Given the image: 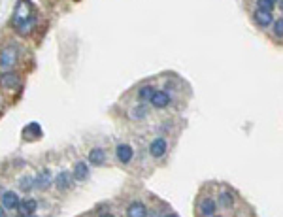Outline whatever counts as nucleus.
<instances>
[{
  "instance_id": "obj_1",
  "label": "nucleus",
  "mask_w": 283,
  "mask_h": 217,
  "mask_svg": "<svg viewBox=\"0 0 283 217\" xmlns=\"http://www.w3.org/2000/svg\"><path fill=\"white\" fill-rule=\"evenodd\" d=\"M12 25L21 34H30L36 25V10L30 0H19L12 14Z\"/></svg>"
},
{
  "instance_id": "obj_2",
  "label": "nucleus",
  "mask_w": 283,
  "mask_h": 217,
  "mask_svg": "<svg viewBox=\"0 0 283 217\" xmlns=\"http://www.w3.org/2000/svg\"><path fill=\"white\" fill-rule=\"evenodd\" d=\"M17 60H19V47L15 43L4 45L0 49V70L12 72V68L17 66Z\"/></svg>"
},
{
  "instance_id": "obj_3",
  "label": "nucleus",
  "mask_w": 283,
  "mask_h": 217,
  "mask_svg": "<svg viewBox=\"0 0 283 217\" xmlns=\"http://www.w3.org/2000/svg\"><path fill=\"white\" fill-rule=\"evenodd\" d=\"M15 210H17L19 217L34 216V212L38 210V202H36L34 198H23V200H19V204H17Z\"/></svg>"
},
{
  "instance_id": "obj_4",
  "label": "nucleus",
  "mask_w": 283,
  "mask_h": 217,
  "mask_svg": "<svg viewBox=\"0 0 283 217\" xmlns=\"http://www.w3.org/2000/svg\"><path fill=\"white\" fill-rule=\"evenodd\" d=\"M51 181H53V174H51L49 168H40V170L36 172V176H34V185L38 189H42V191L49 187Z\"/></svg>"
},
{
  "instance_id": "obj_5",
  "label": "nucleus",
  "mask_w": 283,
  "mask_h": 217,
  "mask_svg": "<svg viewBox=\"0 0 283 217\" xmlns=\"http://www.w3.org/2000/svg\"><path fill=\"white\" fill-rule=\"evenodd\" d=\"M166 149H168V144H166V140L164 138H155L151 144H149V153H151V157H155V159H161V157H164L166 155Z\"/></svg>"
},
{
  "instance_id": "obj_6",
  "label": "nucleus",
  "mask_w": 283,
  "mask_h": 217,
  "mask_svg": "<svg viewBox=\"0 0 283 217\" xmlns=\"http://www.w3.org/2000/svg\"><path fill=\"white\" fill-rule=\"evenodd\" d=\"M115 155H117V160H119V162L128 164V162L132 160V157H134V151H132L130 144H119L115 147Z\"/></svg>"
},
{
  "instance_id": "obj_7",
  "label": "nucleus",
  "mask_w": 283,
  "mask_h": 217,
  "mask_svg": "<svg viewBox=\"0 0 283 217\" xmlns=\"http://www.w3.org/2000/svg\"><path fill=\"white\" fill-rule=\"evenodd\" d=\"M21 83V78L15 72H2L0 74V85L4 89H17Z\"/></svg>"
},
{
  "instance_id": "obj_8",
  "label": "nucleus",
  "mask_w": 283,
  "mask_h": 217,
  "mask_svg": "<svg viewBox=\"0 0 283 217\" xmlns=\"http://www.w3.org/2000/svg\"><path fill=\"white\" fill-rule=\"evenodd\" d=\"M149 102L155 106L157 110H162V108H166L170 104V95L166 91H153V95H151V99Z\"/></svg>"
},
{
  "instance_id": "obj_9",
  "label": "nucleus",
  "mask_w": 283,
  "mask_h": 217,
  "mask_svg": "<svg viewBox=\"0 0 283 217\" xmlns=\"http://www.w3.org/2000/svg\"><path fill=\"white\" fill-rule=\"evenodd\" d=\"M215 210H217V202L213 200L212 197H204L200 200V216L213 217L215 216Z\"/></svg>"
},
{
  "instance_id": "obj_10",
  "label": "nucleus",
  "mask_w": 283,
  "mask_h": 217,
  "mask_svg": "<svg viewBox=\"0 0 283 217\" xmlns=\"http://www.w3.org/2000/svg\"><path fill=\"white\" fill-rule=\"evenodd\" d=\"M72 174L70 172H66V170H62V172H59L57 174V178H55V185L59 191H68V189L72 187Z\"/></svg>"
},
{
  "instance_id": "obj_11",
  "label": "nucleus",
  "mask_w": 283,
  "mask_h": 217,
  "mask_svg": "<svg viewBox=\"0 0 283 217\" xmlns=\"http://www.w3.org/2000/svg\"><path fill=\"white\" fill-rule=\"evenodd\" d=\"M17 204H19L17 193H14V191H6V193L2 195V208H4V210H15Z\"/></svg>"
},
{
  "instance_id": "obj_12",
  "label": "nucleus",
  "mask_w": 283,
  "mask_h": 217,
  "mask_svg": "<svg viewBox=\"0 0 283 217\" xmlns=\"http://www.w3.org/2000/svg\"><path fill=\"white\" fill-rule=\"evenodd\" d=\"M23 138L25 140H34V138H42V127L40 123H28L23 130Z\"/></svg>"
},
{
  "instance_id": "obj_13",
  "label": "nucleus",
  "mask_w": 283,
  "mask_h": 217,
  "mask_svg": "<svg viewBox=\"0 0 283 217\" xmlns=\"http://www.w3.org/2000/svg\"><path fill=\"white\" fill-rule=\"evenodd\" d=\"M127 216L128 217H147V208H145V204L143 202L134 200V202L128 206Z\"/></svg>"
},
{
  "instance_id": "obj_14",
  "label": "nucleus",
  "mask_w": 283,
  "mask_h": 217,
  "mask_svg": "<svg viewBox=\"0 0 283 217\" xmlns=\"http://www.w3.org/2000/svg\"><path fill=\"white\" fill-rule=\"evenodd\" d=\"M253 19L257 25H261V27H268L272 25V21H274V15L272 12H264V10H257L253 14Z\"/></svg>"
},
{
  "instance_id": "obj_15",
  "label": "nucleus",
  "mask_w": 283,
  "mask_h": 217,
  "mask_svg": "<svg viewBox=\"0 0 283 217\" xmlns=\"http://www.w3.org/2000/svg\"><path fill=\"white\" fill-rule=\"evenodd\" d=\"M72 178L76 179V181H85L87 178H89V166L85 164V162H78L76 166H74V172H72Z\"/></svg>"
},
{
  "instance_id": "obj_16",
  "label": "nucleus",
  "mask_w": 283,
  "mask_h": 217,
  "mask_svg": "<svg viewBox=\"0 0 283 217\" xmlns=\"http://www.w3.org/2000/svg\"><path fill=\"white\" fill-rule=\"evenodd\" d=\"M104 160H106V151H104V149L95 147V149L89 151V162H91V164L100 166V164H104Z\"/></svg>"
},
{
  "instance_id": "obj_17",
  "label": "nucleus",
  "mask_w": 283,
  "mask_h": 217,
  "mask_svg": "<svg viewBox=\"0 0 283 217\" xmlns=\"http://www.w3.org/2000/svg\"><path fill=\"white\" fill-rule=\"evenodd\" d=\"M219 206H223V208H230L232 204H234V195L230 193V191H223L221 195H219Z\"/></svg>"
},
{
  "instance_id": "obj_18",
  "label": "nucleus",
  "mask_w": 283,
  "mask_h": 217,
  "mask_svg": "<svg viewBox=\"0 0 283 217\" xmlns=\"http://www.w3.org/2000/svg\"><path fill=\"white\" fill-rule=\"evenodd\" d=\"M153 87L151 85H143V87H140L138 89V99H140L142 102H145V100H149L151 99V95H153Z\"/></svg>"
},
{
  "instance_id": "obj_19",
  "label": "nucleus",
  "mask_w": 283,
  "mask_h": 217,
  "mask_svg": "<svg viewBox=\"0 0 283 217\" xmlns=\"http://www.w3.org/2000/svg\"><path fill=\"white\" fill-rule=\"evenodd\" d=\"M128 116L138 121V119H143V117L147 116V110H145V106H136V108H132V110L128 112Z\"/></svg>"
},
{
  "instance_id": "obj_20",
  "label": "nucleus",
  "mask_w": 283,
  "mask_h": 217,
  "mask_svg": "<svg viewBox=\"0 0 283 217\" xmlns=\"http://www.w3.org/2000/svg\"><path fill=\"white\" fill-rule=\"evenodd\" d=\"M19 187H21V191H30L34 187V178L32 176H23L19 179Z\"/></svg>"
},
{
  "instance_id": "obj_21",
  "label": "nucleus",
  "mask_w": 283,
  "mask_h": 217,
  "mask_svg": "<svg viewBox=\"0 0 283 217\" xmlns=\"http://www.w3.org/2000/svg\"><path fill=\"white\" fill-rule=\"evenodd\" d=\"M257 10H264V12H272L274 10V4L270 0H257Z\"/></svg>"
},
{
  "instance_id": "obj_22",
  "label": "nucleus",
  "mask_w": 283,
  "mask_h": 217,
  "mask_svg": "<svg viewBox=\"0 0 283 217\" xmlns=\"http://www.w3.org/2000/svg\"><path fill=\"white\" fill-rule=\"evenodd\" d=\"M274 34H276L278 38H282L283 36V19L282 17H278L276 23H274Z\"/></svg>"
},
{
  "instance_id": "obj_23",
  "label": "nucleus",
  "mask_w": 283,
  "mask_h": 217,
  "mask_svg": "<svg viewBox=\"0 0 283 217\" xmlns=\"http://www.w3.org/2000/svg\"><path fill=\"white\" fill-rule=\"evenodd\" d=\"M0 217H6V210L2 206H0Z\"/></svg>"
},
{
  "instance_id": "obj_24",
  "label": "nucleus",
  "mask_w": 283,
  "mask_h": 217,
  "mask_svg": "<svg viewBox=\"0 0 283 217\" xmlns=\"http://www.w3.org/2000/svg\"><path fill=\"white\" fill-rule=\"evenodd\" d=\"M270 2H272V4H274V6H276V4H280V2H282V0H270Z\"/></svg>"
},
{
  "instance_id": "obj_25",
  "label": "nucleus",
  "mask_w": 283,
  "mask_h": 217,
  "mask_svg": "<svg viewBox=\"0 0 283 217\" xmlns=\"http://www.w3.org/2000/svg\"><path fill=\"white\" fill-rule=\"evenodd\" d=\"M100 217H115V216H112V214H104V216H100Z\"/></svg>"
},
{
  "instance_id": "obj_26",
  "label": "nucleus",
  "mask_w": 283,
  "mask_h": 217,
  "mask_svg": "<svg viewBox=\"0 0 283 217\" xmlns=\"http://www.w3.org/2000/svg\"><path fill=\"white\" fill-rule=\"evenodd\" d=\"M164 217H178L176 214H168V216H164Z\"/></svg>"
},
{
  "instance_id": "obj_27",
  "label": "nucleus",
  "mask_w": 283,
  "mask_h": 217,
  "mask_svg": "<svg viewBox=\"0 0 283 217\" xmlns=\"http://www.w3.org/2000/svg\"><path fill=\"white\" fill-rule=\"evenodd\" d=\"M213 217H221V216H213Z\"/></svg>"
},
{
  "instance_id": "obj_28",
  "label": "nucleus",
  "mask_w": 283,
  "mask_h": 217,
  "mask_svg": "<svg viewBox=\"0 0 283 217\" xmlns=\"http://www.w3.org/2000/svg\"><path fill=\"white\" fill-rule=\"evenodd\" d=\"M28 217H36V216H28Z\"/></svg>"
}]
</instances>
